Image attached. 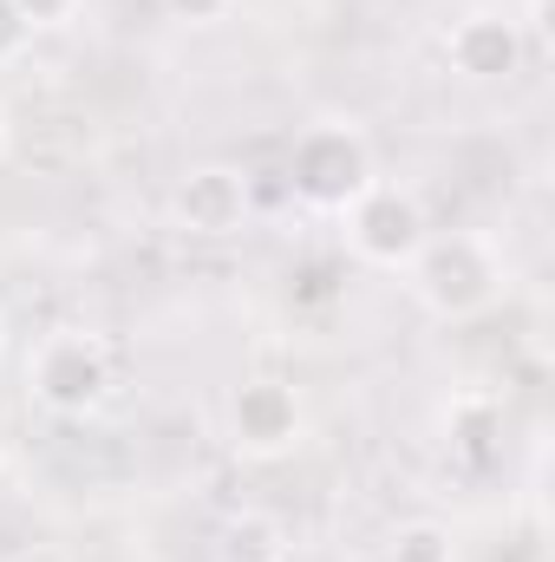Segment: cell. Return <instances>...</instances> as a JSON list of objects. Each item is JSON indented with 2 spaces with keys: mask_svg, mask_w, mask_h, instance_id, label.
I'll return each instance as SVG.
<instances>
[{
  "mask_svg": "<svg viewBox=\"0 0 555 562\" xmlns=\"http://www.w3.org/2000/svg\"><path fill=\"white\" fill-rule=\"evenodd\" d=\"M170 210L190 236H236L249 223V177L229 170V164H203L177 183Z\"/></svg>",
  "mask_w": 555,
  "mask_h": 562,
  "instance_id": "cell-6",
  "label": "cell"
},
{
  "mask_svg": "<svg viewBox=\"0 0 555 562\" xmlns=\"http://www.w3.org/2000/svg\"><path fill=\"white\" fill-rule=\"evenodd\" d=\"M163 7H170L177 20H190V26H209V20H223L236 0H163Z\"/></svg>",
  "mask_w": 555,
  "mask_h": 562,
  "instance_id": "cell-14",
  "label": "cell"
},
{
  "mask_svg": "<svg viewBox=\"0 0 555 562\" xmlns=\"http://www.w3.org/2000/svg\"><path fill=\"white\" fill-rule=\"evenodd\" d=\"M444 46H451V66H457L464 79L497 86V79H510V72L523 66V20L484 7V13H464Z\"/></svg>",
  "mask_w": 555,
  "mask_h": 562,
  "instance_id": "cell-7",
  "label": "cell"
},
{
  "mask_svg": "<svg viewBox=\"0 0 555 562\" xmlns=\"http://www.w3.org/2000/svg\"><path fill=\"white\" fill-rule=\"evenodd\" d=\"M112 386V360L92 334H53L33 353V400L59 419H86Z\"/></svg>",
  "mask_w": 555,
  "mask_h": 562,
  "instance_id": "cell-4",
  "label": "cell"
},
{
  "mask_svg": "<svg viewBox=\"0 0 555 562\" xmlns=\"http://www.w3.org/2000/svg\"><path fill=\"white\" fill-rule=\"evenodd\" d=\"M7 144H13V125H7V112H0V157H7Z\"/></svg>",
  "mask_w": 555,
  "mask_h": 562,
  "instance_id": "cell-16",
  "label": "cell"
},
{
  "mask_svg": "<svg viewBox=\"0 0 555 562\" xmlns=\"http://www.w3.org/2000/svg\"><path fill=\"white\" fill-rule=\"evenodd\" d=\"M0 340H7V334H0Z\"/></svg>",
  "mask_w": 555,
  "mask_h": 562,
  "instance_id": "cell-18",
  "label": "cell"
},
{
  "mask_svg": "<svg viewBox=\"0 0 555 562\" xmlns=\"http://www.w3.org/2000/svg\"><path fill=\"white\" fill-rule=\"evenodd\" d=\"M497 406H484V400H464L457 413H451V451H464L471 464H490V451H497Z\"/></svg>",
  "mask_w": 555,
  "mask_h": 562,
  "instance_id": "cell-10",
  "label": "cell"
},
{
  "mask_svg": "<svg viewBox=\"0 0 555 562\" xmlns=\"http://www.w3.org/2000/svg\"><path fill=\"white\" fill-rule=\"evenodd\" d=\"M340 269H333V262H301V269H294V301H333V294H340Z\"/></svg>",
  "mask_w": 555,
  "mask_h": 562,
  "instance_id": "cell-11",
  "label": "cell"
},
{
  "mask_svg": "<svg viewBox=\"0 0 555 562\" xmlns=\"http://www.w3.org/2000/svg\"><path fill=\"white\" fill-rule=\"evenodd\" d=\"M406 269H412L418 301L438 321H477L503 288V269H497L484 236H424V249Z\"/></svg>",
  "mask_w": 555,
  "mask_h": 562,
  "instance_id": "cell-1",
  "label": "cell"
},
{
  "mask_svg": "<svg viewBox=\"0 0 555 562\" xmlns=\"http://www.w3.org/2000/svg\"><path fill=\"white\" fill-rule=\"evenodd\" d=\"M26 40H33V26L20 20V7H13V0H0V66H7V59H20V53H26Z\"/></svg>",
  "mask_w": 555,
  "mask_h": 562,
  "instance_id": "cell-13",
  "label": "cell"
},
{
  "mask_svg": "<svg viewBox=\"0 0 555 562\" xmlns=\"http://www.w3.org/2000/svg\"><path fill=\"white\" fill-rule=\"evenodd\" d=\"M431 223H424V203H418L406 183H366L353 203H347V243L360 262L373 269H406L418 249H424Z\"/></svg>",
  "mask_w": 555,
  "mask_h": 562,
  "instance_id": "cell-2",
  "label": "cell"
},
{
  "mask_svg": "<svg viewBox=\"0 0 555 562\" xmlns=\"http://www.w3.org/2000/svg\"><path fill=\"white\" fill-rule=\"evenodd\" d=\"M13 562H66L59 550H26V557H13Z\"/></svg>",
  "mask_w": 555,
  "mask_h": 562,
  "instance_id": "cell-15",
  "label": "cell"
},
{
  "mask_svg": "<svg viewBox=\"0 0 555 562\" xmlns=\"http://www.w3.org/2000/svg\"><path fill=\"white\" fill-rule=\"evenodd\" d=\"M13 7H20V20H26L33 33H39V26H66V20L79 13V0H13Z\"/></svg>",
  "mask_w": 555,
  "mask_h": 562,
  "instance_id": "cell-12",
  "label": "cell"
},
{
  "mask_svg": "<svg viewBox=\"0 0 555 562\" xmlns=\"http://www.w3.org/2000/svg\"><path fill=\"white\" fill-rule=\"evenodd\" d=\"M0 471H7V458H0Z\"/></svg>",
  "mask_w": 555,
  "mask_h": 562,
  "instance_id": "cell-17",
  "label": "cell"
},
{
  "mask_svg": "<svg viewBox=\"0 0 555 562\" xmlns=\"http://www.w3.org/2000/svg\"><path fill=\"white\" fill-rule=\"evenodd\" d=\"M287 183L301 203L314 210H347L366 183H373V150L353 125H314L307 138L294 144V164H287Z\"/></svg>",
  "mask_w": 555,
  "mask_h": 562,
  "instance_id": "cell-3",
  "label": "cell"
},
{
  "mask_svg": "<svg viewBox=\"0 0 555 562\" xmlns=\"http://www.w3.org/2000/svg\"><path fill=\"white\" fill-rule=\"evenodd\" d=\"M386 562H457V543H451V530L438 517H412V524L393 530Z\"/></svg>",
  "mask_w": 555,
  "mask_h": 562,
  "instance_id": "cell-9",
  "label": "cell"
},
{
  "mask_svg": "<svg viewBox=\"0 0 555 562\" xmlns=\"http://www.w3.org/2000/svg\"><path fill=\"white\" fill-rule=\"evenodd\" d=\"M307 431V413L294 400V386L281 380H242L229 393V445L242 458H287Z\"/></svg>",
  "mask_w": 555,
  "mask_h": 562,
  "instance_id": "cell-5",
  "label": "cell"
},
{
  "mask_svg": "<svg viewBox=\"0 0 555 562\" xmlns=\"http://www.w3.org/2000/svg\"><path fill=\"white\" fill-rule=\"evenodd\" d=\"M223 562H287V530L269 510H242L223 530Z\"/></svg>",
  "mask_w": 555,
  "mask_h": 562,
  "instance_id": "cell-8",
  "label": "cell"
}]
</instances>
